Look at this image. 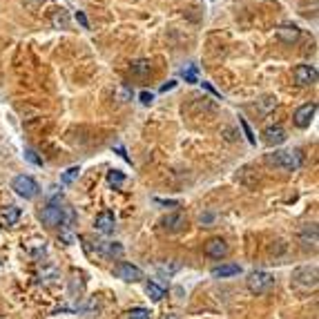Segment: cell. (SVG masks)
Here are the masks:
<instances>
[{
  "label": "cell",
  "mask_w": 319,
  "mask_h": 319,
  "mask_svg": "<svg viewBox=\"0 0 319 319\" xmlns=\"http://www.w3.org/2000/svg\"><path fill=\"white\" fill-rule=\"evenodd\" d=\"M266 163L279 170H286V172H293L303 163V154L301 150H277L272 154H266Z\"/></svg>",
  "instance_id": "6da1fadb"
},
{
  "label": "cell",
  "mask_w": 319,
  "mask_h": 319,
  "mask_svg": "<svg viewBox=\"0 0 319 319\" xmlns=\"http://www.w3.org/2000/svg\"><path fill=\"white\" fill-rule=\"evenodd\" d=\"M272 286H275V277L266 270H255L250 277H248V290H250L252 295H263V293H268Z\"/></svg>",
  "instance_id": "7a4b0ae2"
},
{
  "label": "cell",
  "mask_w": 319,
  "mask_h": 319,
  "mask_svg": "<svg viewBox=\"0 0 319 319\" xmlns=\"http://www.w3.org/2000/svg\"><path fill=\"white\" fill-rule=\"evenodd\" d=\"M293 283L303 290H310V288L317 286V268H310V266H303V268H297L293 272Z\"/></svg>",
  "instance_id": "3957f363"
},
{
  "label": "cell",
  "mask_w": 319,
  "mask_h": 319,
  "mask_svg": "<svg viewBox=\"0 0 319 319\" xmlns=\"http://www.w3.org/2000/svg\"><path fill=\"white\" fill-rule=\"evenodd\" d=\"M11 188L16 190V194H20V197H25V199H34L38 194V183L34 181L32 177H27V174H18L16 179H14V183H11Z\"/></svg>",
  "instance_id": "277c9868"
},
{
  "label": "cell",
  "mask_w": 319,
  "mask_h": 319,
  "mask_svg": "<svg viewBox=\"0 0 319 319\" xmlns=\"http://www.w3.org/2000/svg\"><path fill=\"white\" fill-rule=\"evenodd\" d=\"M114 275L119 279H123V281L127 283H136V281H141L143 279V270L139 266H132V263L127 261H120L114 266Z\"/></svg>",
  "instance_id": "5b68a950"
},
{
  "label": "cell",
  "mask_w": 319,
  "mask_h": 319,
  "mask_svg": "<svg viewBox=\"0 0 319 319\" xmlns=\"http://www.w3.org/2000/svg\"><path fill=\"white\" fill-rule=\"evenodd\" d=\"M293 76H295V83L297 85L308 87V85L317 83V67H315V65H297Z\"/></svg>",
  "instance_id": "8992f818"
},
{
  "label": "cell",
  "mask_w": 319,
  "mask_h": 319,
  "mask_svg": "<svg viewBox=\"0 0 319 319\" xmlns=\"http://www.w3.org/2000/svg\"><path fill=\"white\" fill-rule=\"evenodd\" d=\"M40 219H42V223L47 225V228H58V225H63V221H65L63 208L56 205V203H49L47 208L40 212Z\"/></svg>",
  "instance_id": "52a82bcc"
},
{
  "label": "cell",
  "mask_w": 319,
  "mask_h": 319,
  "mask_svg": "<svg viewBox=\"0 0 319 319\" xmlns=\"http://www.w3.org/2000/svg\"><path fill=\"white\" fill-rule=\"evenodd\" d=\"M315 114H317V103H306L301 105V107H297V112H295L293 120L297 127H310V123H313Z\"/></svg>",
  "instance_id": "ba28073f"
},
{
  "label": "cell",
  "mask_w": 319,
  "mask_h": 319,
  "mask_svg": "<svg viewBox=\"0 0 319 319\" xmlns=\"http://www.w3.org/2000/svg\"><path fill=\"white\" fill-rule=\"evenodd\" d=\"M228 252H230V248H228V243H225L223 239H210L208 243H205V255H208L210 259H225Z\"/></svg>",
  "instance_id": "9c48e42d"
},
{
  "label": "cell",
  "mask_w": 319,
  "mask_h": 319,
  "mask_svg": "<svg viewBox=\"0 0 319 319\" xmlns=\"http://www.w3.org/2000/svg\"><path fill=\"white\" fill-rule=\"evenodd\" d=\"M161 225H163V230H168V232H181V230H185L188 219H185L181 212H172V215H168L161 221Z\"/></svg>",
  "instance_id": "30bf717a"
},
{
  "label": "cell",
  "mask_w": 319,
  "mask_h": 319,
  "mask_svg": "<svg viewBox=\"0 0 319 319\" xmlns=\"http://www.w3.org/2000/svg\"><path fill=\"white\" fill-rule=\"evenodd\" d=\"M94 228L100 232V235H112L116 228V219L112 212H100L94 221Z\"/></svg>",
  "instance_id": "8fae6325"
},
{
  "label": "cell",
  "mask_w": 319,
  "mask_h": 319,
  "mask_svg": "<svg viewBox=\"0 0 319 319\" xmlns=\"http://www.w3.org/2000/svg\"><path fill=\"white\" fill-rule=\"evenodd\" d=\"M275 34H277L279 40L288 42V45H293V42L299 40V36H301V29L295 25H279L277 29H275Z\"/></svg>",
  "instance_id": "7c38bea8"
},
{
  "label": "cell",
  "mask_w": 319,
  "mask_h": 319,
  "mask_svg": "<svg viewBox=\"0 0 319 319\" xmlns=\"http://www.w3.org/2000/svg\"><path fill=\"white\" fill-rule=\"evenodd\" d=\"M263 141L266 145H281L286 141V130L281 125H270L263 130Z\"/></svg>",
  "instance_id": "4fadbf2b"
},
{
  "label": "cell",
  "mask_w": 319,
  "mask_h": 319,
  "mask_svg": "<svg viewBox=\"0 0 319 319\" xmlns=\"http://www.w3.org/2000/svg\"><path fill=\"white\" fill-rule=\"evenodd\" d=\"M299 241H301L303 248H317V225L315 223L303 225L301 232H299Z\"/></svg>",
  "instance_id": "5bb4252c"
},
{
  "label": "cell",
  "mask_w": 319,
  "mask_h": 319,
  "mask_svg": "<svg viewBox=\"0 0 319 319\" xmlns=\"http://www.w3.org/2000/svg\"><path fill=\"white\" fill-rule=\"evenodd\" d=\"M241 268L237 266V263H221V266L212 268V277L217 279H225V277H235V275H239Z\"/></svg>",
  "instance_id": "9a60e30c"
},
{
  "label": "cell",
  "mask_w": 319,
  "mask_h": 319,
  "mask_svg": "<svg viewBox=\"0 0 319 319\" xmlns=\"http://www.w3.org/2000/svg\"><path fill=\"white\" fill-rule=\"evenodd\" d=\"M99 250H100V255H105V257H120L123 255V246H120V243H114V241H100Z\"/></svg>",
  "instance_id": "2e32d148"
},
{
  "label": "cell",
  "mask_w": 319,
  "mask_h": 319,
  "mask_svg": "<svg viewBox=\"0 0 319 319\" xmlns=\"http://www.w3.org/2000/svg\"><path fill=\"white\" fill-rule=\"evenodd\" d=\"M145 293L150 295L152 301H161V299L165 297V290H163L161 286H157L154 281H147V283H145Z\"/></svg>",
  "instance_id": "e0dca14e"
},
{
  "label": "cell",
  "mask_w": 319,
  "mask_h": 319,
  "mask_svg": "<svg viewBox=\"0 0 319 319\" xmlns=\"http://www.w3.org/2000/svg\"><path fill=\"white\" fill-rule=\"evenodd\" d=\"M2 219H5L7 225H16L18 219H20V208H16V205H9V208L2 212Z\"/></svg>",
  "instance_id": "ac0fdd59"
},
{
  "label": "cell",
  "mask_w": 319,
  "mask_h": 319,
  "mask_svg": "<svg viewBox=\"0 0 319 319\" xmlns=\"http://www.w3.org/2000/svg\"><path fill=\"white\" fill-rule=\"evenodd\" d=\"M107 183L112 185V188H120V185L125 183V174L123 172H119V170H112L110 174H107Z\"/></svg>",
  "instance_id": "d6986e66"
},
{
  "label": "cell",
  "mask_w": 319,
  "mask_h": 319,
  "mask_svg": "<svg viewBox=\"0 0 319 319\" xmlns=\"http://www.w3.org/2000/svg\"><path fill=\"white\" fill-rule=\"evenodd\" d=\"M123 319H150V310L147 308H132V310H127Z\"/></svg>",
  "instance_id": "ffe728a7"
},
{
  "label": "cell",
  "mask_w": 319,
  "mask_h": 319,
  "mask_svg": "<svg viewBox=\"0 0 319 319\" xmlns=\"http://www.w3.org/2000/svg\"><path fill=\"white\" fill-rule=\"evenodd\" d=\"M152 69L150 60H136V63H132V72L134 74H147Z\"/></svg>",
  "instance_id": "44dd1931"
},
{
  "label": "cell",
  "mask_w": 319,
  "mask_h": 319,
  "mask_svg": "<svg viewBox=\"0 0 319 319\" xmlns=\"http://www.w3.org/2000/svg\"><path fill=\"white\" fill-rule=\"evenodd\" d=\"M45 250H47L45 241H32V243H29V252L36 255V257H42V255H45Z\"/></svg>",
  "instance_id": "7402d4cb"
},
{
  "label": "cell",
  "mask_w": 319,
  "mask_h": 319,
  "mask_svg": "<svg viewBox=\"0 0 319 319\" xmlns=\"http://www.w3.org/2000/svg\"><path fill=\"white\" fill-rule=\"evenodd\" d=\"M239 125L243 127V134H246L248 143H250V145H255V143H257V139H255V134H252L250 125H248V120H246V119H241V116H239Z\"/></svg>",
  "instance_id": "603a6c76"
},
{
  "label": "cell",
  "mask_w": 319,
  "mask_h": 319,
  "mask_svg": "<svg viewBox=\"0 0 319 319\" xmlns=\"http://www.w3.org/2000/svg\"><path fill=\"white\" fill-rule=\"evenodd\" d=\"M79 174H80V168H76V165H74V168H69L67 172H65L63 177H60V181H63V183L67 185V183H72L74 179H79Z\"/></svg>",
  "instance_id": "cb8c5ba5"
},
{
  "label": "cell",
  "mask_w": 319,
  "mask_h": 319,
  "mask_svg": "<svg viewBox=\"0 0 319 319\" xmlns=\"http://www.w3.org/2000/svg\"><path fill=\"white\" fill-rule=\"evenodd\" d=\"M183 79L188 80V83H199V72H197V67H188V69H183Z\"/></svg>",
  "instance_id": "d4e9b609"
},
{
  "label": "cell",
  "mask_w": 319,
  "mask_h": 319,
  "mask_svg": "<svg viewBox=\"0 0 319 319\" xmlns=\"http://www.w3.org/2000/svg\"><path fill=\"white\" fill-rule=\"evenodd\" d=\"M25 159H27L29 163H34V165H42V159H40V157H36V152L29 150V147L25 150Z\"/></svg>",
  "instance_id": "484cf974"
},
{
  "label": "cell",
  "mask_w": 319,
  "mask_h": 319,
  "mask_svg": "<svg viewBox=\"0 0 319 319\" xmlns=\"http://www.w3.org/2000/svg\"><path fill=\"white\" fill-rule=\"evenodd\" d=\"M54 25H56V27H60V25H67V16H65V14H63V11H60V14H56V16H54Z\"/></svg>",
  "instance_id": "4316f807"
},
{
  "label": "cell",
  "mask_w": 319,
  "mask_h": 319,
  "mask_svg": "<svg viewBox=\"0 0 319 319\" xmlns=\"http://www.w3.org/2000/svg\"><path fill=\"white\" fill-rule=\"evenodd\" d=\"M139 99H141L143 105H150L152 100H154V94H152V92H141V96H139Z\"/></svg>",
  "instance_id": "83f0119b"
},
{
  "label": "cell",
  "mask_w": 319,
  "mask_h": 319,
  "mask_svg": "<svg viewBox=\"0 0 319 319\" xmlns=\"http://www.w3.org/2000/svg\"><path fill=\"white\" fill-rule=\"evenodd\" d=\"M76 20H79L80 25L85 27V29H87V27H89V22H87V16H85L83 11H76Z\"/></svg>",
  "instance_id": "f1b7e54d"
},
{
  "label": "cell",
  "mask_w": 319,
  "mask_h": 319,
  "mask_svg": "<svg viewBox=\"0 0 319 319\" xmlns=\"http://www.w3.org/2000/svg\"><path fill=\"white\" fill-rule=\"evenodd\" d=\"M174 87H177V80H168L165 85H161V92L165 94V92H170V89H174Z\"/></svg>",
  "instance_id": "f546056e"
},
{
  "label": "cell",
  "mask_w": 319,
  "mask_h": 319,
  "mask_svg": "<svg viewBox=\"0 0 319 319\" xmlns=\"http://www.w3.org/2000/svg\"><path fill=\"white\" fill-rule=\"evenodd\" d=\"M201 85H203V87L208 89V92H212V94H215V96H219V99H221V94H219V92H217V89L212 87V85H210V83H201Z\"/></svg>",
  "instance_id": "4dcf8cb0"
},
{
  "label": "cell",
  "mask_w": 319,
  "mask_h": 319,
  "mask_svg": "<svg viewBox=\"0 0 319 319\" xmlns=\"http://www.w3.org/2000/svg\"><path fill=\"white\" fill-rule=\"evenodd\" d=\"M116 152H119V154H120V157H123V159H125V161H130V157H127V154H125V150H123V147H120V145H116Z\"/></svg>",
  "instance_id": "1f68e13d"
}]
</instances>
